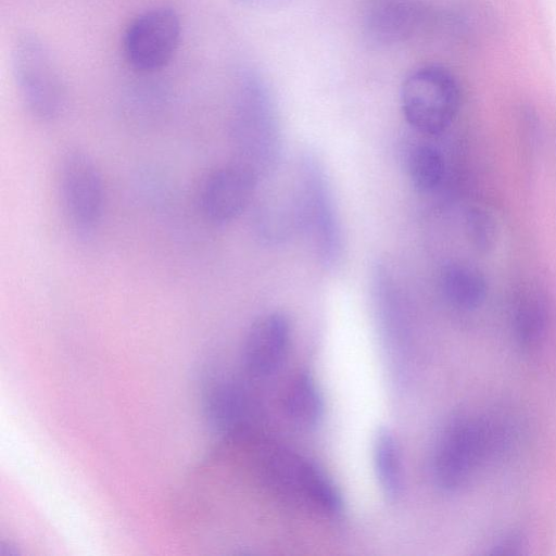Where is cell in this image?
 <instances>
[{
    "label": "cell",
    "instance_id": "obj_1",
    "mask_svg": "<svg viewBox=\"0 0 556 556\" xmlns=\"http://www.w3.org/2000/svg\"><path fill=\"white\" fill-rule=\"evenodd\" d=\"M229 136L235 162L260 181L277 170L282 152L279 115L268 85L253 70H244L237 79Z\"/></svg>",
    "mask_w": 556,
    "mask_h": 556
},
{
    "label": "cell",
    "instance_id": "obj_2",
    "mask_svg": "<svg viewBox=\"0 0 556 556\" xmlns=\"http://www.w3.org/2000/svg\"><path fill=\"white\" fill-rule=\"evenodd\" d=\"M12 73L20 99L35 119L53 122L63 113L66 89L48 46L35 34L25 33L12 49Z\"/></svg>",
    "mask_w": 556,
    "mask_h": 556
},
{
    "label": "cell",
    "instance_id": "obj_3",
    "mask_svg": "<svg viewBox=\"0 0 556 556\" xmlns=\"http://www.w3.org/2000/svg\"><path fill=\"white\" fill-rule=\"evenodd\" d=\"M495 451L488 418L453 416L443 426L433 448L431 471L435 484L445 492L463 489L480 463Z\"/></svg>",
    "mask_w": 556,
    "mask_h": 556
},
{
    "label": "cell",
    "instance_id": "obj_4",
    "mask_svg": "<svg viewBox=\"0 0 556 556\" xmlns=\"http://www.w3.org/2000/svg\"><path fill=\"white\" fill-rule=\"evenodd\" d=\"M400 102L403 116L412 128L435 136L445 131L457 116L462 102L460 87L445 67L425 65L405 77Z\"/></svg>",
    "mask_w": 556,
    "mask_h": 556
},
{
    "label": "cell",
    "instance_id": "obj_5",
    "mask_svg": "<svg viewBox=\"0 0 556 556\" xmlns=\"http://www.w3.org/2000/svg\"><path fill=\"white\" fill-rule=\"evenodd\" d=\"M299 185L306 231L313 237L320 263L328 269H336L341 264L344 250L341 224L325 167L311 150L302 154Z\"/></svg>",
    "mask_w": 556,
    "mask_h": 556
},
{
    "label": "cell",
    "instance_id": "obj_6",
    "mask_svg": "<svg viewBox=\"0 0 556 556\" xmlns=\"http://www.w3.org/2000/svg\"><path fill=\"white\" fill-rule=\"evenodd\" d=\"M58 189L73 230L80 237L92 235L103 215L105 193L101 172L89 153L76 147L62 153Z\"/></svg>",
    "mask_w": 556,
    "mask_h": 556
},
{
    "label": "cell",
    "instance_id": "obj_7",
    "mask_svg": "<svg viewBox=\"0 0 556 556\" xmlns=\"http://www.w3.org/2000/svg\"><path fill=\"white\" fill-rule=\"evenodd\" d=\"M181 36L175 10L157 7L136 16L125 29L123 51L128 64L143 73L160 71L174 56Z\"/></svg>",
    "mask_w": 556,
    "mask_h": 556
},
{
    "label": "cell",
    "instance_id": "obj_8",
    "mask_svg": "<svg viewBox=\"0 0 556 556\" xmlns=\"http://www.w3.org/2000/svg\"><path fill=\"white\" fill-rule=\"evenodd\" d=\"M200 394L203 415L224 439L243 438L256 422L255 400L238 381L203 371Z\"/></svg>",
    "mask_w": 556,
    "mask_h": 556
},
{
    "label": "cell",
    "instance_id": "obj_9",
    "mask_svg": "<svg viewBox=\"0 0 556 556\" xmlns=\"http://www.w3.org/2000/svg\"><path fill=\"white\" fill-rule=\"evenodd\" d=\"M438 13L419 0H366L363 28L379 46L410 41L435 26Z\"/></svg>",
    "mask_w": 556,
    "mask_h": 556
},
{
    "label": "cell",
    "instance_id": "obj_10",
    "mask_svg": "<svg viewBox=\"0 0 556 556\" xmlns=\"http://www.w3.org/2000/svg\"><path fill=\"white\" fill-rule=\"evenodd\" d=\"M258 182L253 172L235 161L215 169L200 186L202 215L215 225L231 223L252 203Z\"/></svg>",
    "mask_w": 556,
    "mask_h": 556
},
{
    "label": "cell",
    "instance_id": "obj_11",
    "mask_svg": "<svg viewBox=\"0 0 556 556\" xmlns=\"http://www.w3.org/2000/svg\"><path fill=\"white\" fill-rule=\"evenodd\" d=\"M265 472L274 484L311 505L330 514L341 510L340 493L314 463L287 453H274L265 459Z\"/></svg>",
    "mask_w": 556,
    "mask_h": 556
},
{
    "label": "cell",
    "instance_id": "obj_12",
    "mask_svg": "<svg viewBox=\"0 0 556 556\" xmlns=\"http://www.w3.org/2000/svg\"><path fill=\"white\" fill-rule=\"evenodd\" d=\"M256 238L266 245H279L306 230L300 185L295 189H276L264 195L252 217Z\"/></svg>",
    "mask_w": 556,
    "mask_h": 556
},
{
    "label": "cell",
    "instance_id": "obj_13",
    "mask_svg": "<svg viewBox=\"0 0 556 556\" xmlns=\"http://www.w3.org/2000/svg\"><path fill=\"white\" fill-rule=\"evenodd\" d=\"M290 334L289 319L280 312H271L256 319L243 344L245 369L257 377L275 371L288 352Z\"/></svg>",
    "mask_w": 556,
    "mask_h": 556
},
{
    "label": "cell",
    "instance_id": "obj_14",
    "mask_svg": "<svg viewBox=\"0 0 556 556\" xmlns=\"http://www.w3.org/2000/svg\"><path fill=\"white\" fill-rule=\"evenodd\" d=\"M549 320V304L546 294L538 287L521 290L511 314L513 337L517 346L530 352L543 341Z\"/></svg>",
    "mask_w": 556,
    "mask_h": 556
},
{
    "label": "cell",
    "instance_id": "obj_15",
    "mask_svg": "<svg viewBox=\"0 0 556 556\" xmlns=\"http://www.w3.org/2000/svg\"><path fill=\"white\" fill-rule=\"evenodd\" d=\"M439 286L444 299L458 309L479 307L488 294V282L483 273L472 265L460 262L443 266Z\"/></svg>",
    "mask_w": 556,
    "mask_h": 556
},
{
    "label": "cell",
    "instance_id": "obj_16",
    "mask_svg": "<svg viewBox=\"0 0 556 556\" xmlns=\"http://www.w3.org/2000/svg\"><path fill=\"white\" fill-rule=\"evenodd\" d=\"M283 406L288 417L300 426H316L324 415V400L314 378L301 372L286 389Z\"/></svg>",
    "mask_w": 556,
    "mask_h": 556
},
{
    "label": "cell",
    "instance_id": "obj_17",
    "mask_svg": "<svg viewBox=\"0 0 556 556\" xmlns=\"http://www.w3.org/2000/svg\"><path fill=\"white\" fill-rule=\"evenodd\" d=\"M374 464L383 493L389 498L399 496L402 488L401 459L397 444L388 429H380L376 434Z\"/></svg>",
    "mask_w": 556,
    "mask_h": 556
},
{
    "label": "cell",
    "instance_id": "obj_18",
    "mask_svg": "<svg viewBox=\"0 0 556 556\" xmlns=\"http://www.w3.org/2000/svg\"><path fill=\"white\" fill-rule=\"evenodd\" d=\"M445 160L441 151L430 144L412 150L407 160V173L414 189L421 193L435 190L445 176Z\"/></svg>",
    "mask_w": 556,
    "mask_h": 556
},
{
    "label": "cell",
    "instance_id": "obj_19",
    "mask_svg": "<svg viewBox=\"0 0 556 556\" xmlns=\"http://www.w3.org/2000/svg\"><path fill=\"white\" fill-rule=\"evenodd\" d=\"M465 230L471 245L480 253L491 252L498 239L497 222L486 208L470 207L465 216Z\"/></svg>",
    "mask_w": 556,
    "mask_h": 556
},
{
    "label": "cell",
    "instance_id": "obj_20",
    "mask_svg": "<svg viewBox=\"0 0 556 556\" xmlns=\"http://www.w3.org/2000/svg\"><path fill=\"white\" fill-rule=\"evenodd\" d=\"M237 5L258 11L276 12L287 8L292 0H232Z\"/></svg>",
    "mask_w": 556,
    "mask_h": 556
},
{
    "label": "cell",
    "instance_id": "obj_21",
    "mask_svg": "<svg viewBox=\"0 0 556 556\" xmlns=\"http://www.w3.org/2000/svg\"><path fill=\"white\" fill-rule=\"evenodd\" d=\"M521 545V535L511 533L494 546V552L501 554L514 553V549L519 548Z\"/></svg>",
    "mask_w": 556,
    "mask_h": 556
}]
</instances>
